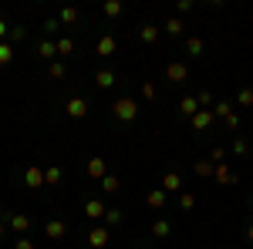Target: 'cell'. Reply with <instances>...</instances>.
Here are the masks:
<instances>
[{"instance_id":"6da1fadb","label":"cell","mask_w":253,"mask_h":249,"mask_svg":"<svg viewBox=\"0 0 253 249\" xmlns=\"http://www.w3.org/2000/svg\"><path fill=\"white\" fill-rule=\"evenodd\" d=\"M112 115H115L118 121H135V115H138V105L132 101V98H118L115 105H112Z\"/></svg>"},{"instance_id":"7a4b0ae2","label":"cell","mask_w":253,"mask_h":249,"mask_svg":"<svg viewBox=\"0 0 253 249\" xmlns=\"http://www.w3.org/2000/svg\"><path fill=\"white\" fill-rule=\"evenodd\" d=\"M64 115L68 118H84L88 115V101H84V98H68V101H64Z\"/></svg>"},{"instance_id":"3957f363","label":"cell","mask_w":253,"mask_h":249,"mask_svg":"<svg viewBox=\"0 0 253 249\" xmlns=\"http://www.w3.org/2000/svg\"><path fill=\"white\" fill-rule=\"evenodd\" d=\"M166 77H169L172 84H182V81L189 77V68H186L182 61H169V64H166Z\"/></svg>"},{"instance_id":"277c9868","label":"cell","mask_w":253,"mask_h":249,"mask_svg":"<svg viewBox=\"0 0 253 249\" xmlns=\"http://www.w3.org/2000/svg\"><path fill=\"white\" fill-rule=\"evenodd\" d=\"M213 108H199V111H196L193 118H189V121H193V128L196 132H206V128H210V125H213Z\"/></svg>"},{"instance_id":"5b68a950","label":"cell","mask_w":253,"mask_h":249,"mask_svg":"<svg viewBox=\"0 0 253 249\" xmlns=\"http://www.w3.org/2000/svg\"><path fill=\"white\" fill-rule=\"evenodd\" d=\"M115 51H118V40L112 37V34H105V37L95 44V54H98V58H112Z\"/></svg>"},{"instance_id":"8992f818","label":"cell","mask_w":253,"mask_h":249,"mask_svg":"<svg viewBox=\"0 0 253 249\" xmlns=\"http://www.w3.org/2000/svg\"><path fill=\"white\" fill-rule=\"evenodd\" d=\"M105 202H101V199H88V202H84V215H88V219H91V222H95V219H105Z\"/></svg>"},{"instance_id":"52a82bcc","label":"cell","mask_w":253,"mask_h":249,"mask_svg":"<svg viewBox=\"0 0 253 249\" xmlns=\"http://www.w3.org/2000/svg\"><path fill=\"white\" fill-rule=\"evenodd\" d=\"M88 243L95 249H105L108 246V226H95V229L88 232Z\"/></svg>"},{"instance_id":"ba28073f","label":"cell","mask_w":253,"mask_h":249,"mask_svg":"<svg viewBox=\"0 0 253 249\" xmlns=\"http://www.w3.org/2000/svg\"><path fill=\"white\" fill-rule=\"evenodd\" d=\"M24 182H27V189H41V185H47V182H44V172H41L38 165H31V169L24 172Z\"/></svg>"},{"instance_id":"9c48e42d","label":"cell","mask_w":253,"mask_h":249,"mask_svg":"<svg viewBox=\"0 0 253 249\" xmlns=\"http://www.w3.org/2000/svg\"><path fill=\"white\" fill-rule=\"evenodd\" d=\"M84 172L91 175V178H105V175H108V165H105V158H91V162H88V165H84Z\"/></svg>"},{"instance_id":"30bf717a","label":"cell","mask_w":253,"mask_h":249,"mask_svg":"<svg viewBox=\"0 0 253 249\" xmlns=\"http://www.w3.org/2000/svg\"><path fill=\"white\" fill-rule=\"evenodd\" d=\"M213 178H216V182H223V185H236V175L226 169V162H219V165L213 169Z\"/></svg>"},{"instance_id":"8fae6325","label":"cell","mask_w":253,"mask_h":249,"mask_svg":"<svg viewBox=\"0 0 253 249\" xmlns=\"http://www.w3.org/2000/svg\"><path fill=\"white\" fill-rule=\"evenodd\" d=\"M166 195H169L166 189H152L145 195V206H149V209H162V206H166Z\"/></svg>"},{"instance_id":"7c38bea8","label":"cell","mask_w":253,"mask_h":249,"mask_svg":"<svg viewBox=\"0 0 253 249\" xmlns=\"http://www.w3.org/2000/svg\"><path fill=\"white\" fill-rule=\"evenodd\" d=\"M44 232H47V239H64V232H68V226H64L61 219H51V222L44 226Z\"/></svg>"},{"instance_id":"4fadbf2b","label":"cell","mask_w":253,"mask_h":249,"mask_svg":"<svg viewBox=\"0 0 253 249\" xmlns=\"http://www.w3.org/2000/svg\"><path fill=\"white\" fill-rule=\"evenodd\" d=\"M162 189H166V192H179V189H182L179 172H166V175H162Z\"/></svg>"},{"instance_id":"5bb4252c","label":"cell","mask_w":253,"mask_h":249,"mask_svg":"<svg viewBox=\"0 0 253 249\" xmlns=\"http://www.w3.org/2000/svg\"><path fill=\"white\" fill-rule=\"evenodd\" d=\"M95 84L98 88H112V84H115V71H112V68H101L95 74Z\"/></svg>"},{"instance_id":"9a60e30c","label":"cell","mask_w":253,"mask_h":249,"mask_svg":"<svg viewBox=\"0 0 253 249\" xmlns=\"http://www.w3.org/2000/svg\"><path fill=\"white\" fill-rule=\"evenodd\" d=\"M7 222H10V229H14V232H27V229H31V219H27V215H17V212L7 215Z\"/></svg>"},{"instance_id":"2e32d148","label":"cell","mask_w":253,"mask_h":249,"mask_svg":"<svg viewBox=\"0 0 253 249\" xmlns=\"http://www.w3.org/2000/svg\"><path fill=\"white\" fill-rule=\"evenodd\" d=\"M169 232H172V222H169V219H156V222H152V236H156V239H166Z\"/></svg>"},{"instance_id":"e0dca14e","label":"cell","mask_w":253,"mask_h":249,"mask_svg":"<svg viewBox=\"0 0 253 249\" xmlns=\"http://www.w3.org/2000/svg\"><path fill=\"white\" fill-rule=\"evenodd\" d=\"M179 111H182L186 118H193L196 111H199V101H196L193 95H189V98H182V101H179Z\"/></svg>"},{"instance_id":"ac0fdd59","label":"cell","mask_w":253,"mask_h":249,"mask_svg":"<svg viewBox=\"0 0 253 249\" xmlns=\"http://www.w3.org/2000/svg\"><path fill=\"white\" fill-rule=\"evenodd\" d=\"M162 31H166V34H172V37H179V34L186 31V24H182L179 17H169V20H166V27H162Z\"/></svg>"},{"instance_id":"d6986e66","label":"cell","mask_w":253,"mask_h":249,"mask_svg":"<svg viewBox=\"0 0 253 249\" xmlns=\"http://www.w3.org/2000/svg\"><path fill=\"white\" fill-rule=\"evenodd\" d=\"M138 37L145 40V44H156V40H159V27H156V24H145V27L138 31Z\"/></svg>"},{"instance_id":"ffe728a7","label":"cell","mask_w":253,"mask_h":249,"mask_svg":"<svg viewBox=\"0 0 253 249\" xmlns=\"http://www.w3.org/2000/svg\"><path fill=\"white\" fill-rule=\"evenodd\" d=\"M203 47H206V44H203L199 37H186V54H189V58H199Z\"/></svg>"},{"instance_id":"44dd1931","label":"cell","mask_w":253,"mask_h":249,"mask_svg":"<svg viewBox=\"0 0 253 249\" xmlns=\"http://www.w3.org/2000/svg\"><path fill=\"white\" fill-rule=\"evenodd\" d=\"M213 115L226 121V118L233 115V105H230V101H216V105H213Z\"/></svg>"},{"instance_id":"7402d4cb","label":"cell","mask_w":253,"mask_h":249,"mask_svg":"<svg viewBox=\"0 0 253 249\" xmlns=\"http://www.w3.org/2000/svg\"><path fill=\"white\" fill-rule=\"evenodd\" d=\"M213 169H216L213 162H196V165H193V172L199 175V178H210V175H213Z\"/></svg>"},{"instance_id":"603a6c76","label":"cell","mask_w":253,"mask_h":249,"mask_svg":"<svg viewBox=\"0 0 253 249\" xmlns=\"http://www.w3.org/2000/svg\"><path fill=\"white\" fill-rule=\"evenodd\" d=\"M105 226H108V229L122 226V209H108V212H105Z\"/></svg>"},{"instance_id":"cb8c5ba5","label":"cell","mask_w":253,"mask_h":249,"mask_svg":"<svg viewBox=\"0 0 253 249\" xmlns=\"http://www.w3.org/2000/svg\"><path fill=\"white\" fill-rule=\"evenodd\" d=\"M38 54H41V58H54V54H58V44H54V40H41Z\"/></svg>"},{"instance_id":"d4e9b609","label":"cell","mask_w":253,"mask_h":249,"mask_svg":"<svg viewBox=\"0 0 253 249\" xmlns=\"http://www.w3.org/2000/svg\"><path fill=\"white\" fill-rule=\"evenodd\" d=\"M58 20L61 24H78V10H75V7H64V10L58 14Z\"/></svg>"},{"instance_id":"484cf974","label":"cell","mask_w":253,"mask_h":249,"mask_svg":"<svg viewBox=\"0 0 253 249\" xmlns=\"http://www.w3.org/2000/svg\"><path fill=\"white\" fill-rule=\"evenodd\" d=\"M44 182H47V185H58V182H61V169H58V165H51V169L44 172Z\"/></svg>"},{"instance_id":"4316f807","label":"cell","mask_w":253,"mask_h":249,"mask_svg":"<svg viewBox=\"0 0 253 249\" xmlns=\"http://www.w3.org/2000/svg\"><path fill=\"white\" fill-rule=\"evenodd\" d=\"M101 192H118V175H105L101 178Z\"/></svg>"},{"instance_id":"83f0119b","label":"cell","mask_w":253,"mask_h":249,"mask_svg":"<svg viewBox=\"0 0 253 249\" xmlns=\"http://www.w3.org/2000/svg\"><path fill=\"white\" fill-rule=\"evenodd\" d=\"M10 61H14V47L3 40V44H0V64H10Z\"/></svg>"},{"instance_id":"f1b7e54d","label":"cell","mask_w":253,"mask_h":249,"mask_svg":"<svg viewBox=\"0 0 253 249\" xmlns=\"http://www.w3.org/2000/svg\"><path fill=\"white\" fill-rule=\"evenodd\" d=\"M101 10H105V17H118V14H122V3H118V0H108Z\"/></svg>"},{"instance_id":"f546056e","label":"cell","mask_w":253,"mask_h":249,"mask_svg":"<svg viewBox=\"0 0 253 249\" xmlns=\"http://www.w3.org/2000/svg\"><path fill=\"white\" fill-rule=\"evenodd\" d=\"M54 44H58V54H71V51H75V40L71 37H61V40H54Z\"/></svg>"},{"instance_id":"4dcf8cb0","label":"cell","mask_w":253,"mask_h":249,"mask_svg":"<svg viewBox=\"0 0 253 249\" xmlns=\"http://www.w3.org/2000/svg\"><path fill=\"white\" fill-rule=\"evenodd\" d=\"M179 206H182V209L189 212V209L196 206V195H193V192H182V195H179Z\"/></svg>"},{"instance_id":"1f68e13d","label":"cell","mask_w":253,"mask_h":249,"mask_svg":"<svg viewBox=\"0 0 253 249\" xmlns=\"http://www.w3.org/2000/svg\"><path fill=\"white\" fill-rule=\"evenodd\" d=\"M236 101H240V105H243V108H250V105H253V88H243V91H240V98H236Z\"/></svg>"},{"instance_id":"d6a6232c","label":"cell","mask_w":253,"mask_h":249,"mask_svg":"<svg viewBox=\"0 0 253 249\" xmlns=\"http://www.w3.org/2000/svg\"><path fill=\"white\" fill-rule=\"evenodd\" d=\"M233 152H236V155H247V152H250L247 138H236V142H233Z\"/></svg>"},{"instance_id":"836d02e7","label":"cell","mask_w":253,"mask_h":249,"mask_svg":"<svg viewBox=\"0 0 253 249\" xmlns=\"http://www.w3.org/2000/svg\"><path fill=\"white\" fill-rule=\"evenodd\" d=\"M142 95H145V101H152V98H156V84L145 81V84H142Z\"/></svg>"},{"instance_id":"e575fe53","label":"cell","mask_w":253,"mask_h":249,"mask_svg":"<svg viewBox=\"0 0 253 249\" xmlns=\"http://www.w3.org/2000/svg\"><path fill=\"white\" fill-rule=\"evenodd\" d=\"M196 101H199V108H206V105H213V95H210V91H199Z\"/></svg>"},{"instance_id":"d590c367","label":"cell","mask_w":253,"mask_h":249,"mask_svg":"<svg viewBox=\"0 0 253 249\" xmlns=\"http://www.w3.org/2000/svg\"><path fill=\"white\" fill-rule=\"evenodd\" d=\"M51 77H64V64H61V61L51 64Z\"/></svg>"},{"instance_id":"8d00e7d4","label":"cell","mask_w":253,"mask_h":249,"mask_svg":"<svg viewBox=\"0 0 253 249\" xmlns=\"http://www.w3.org/2000/svg\"><path fill=\"white\" fill-rule=\"evenodd\" d=\"M14 249H34V243H31V239H27V236H20L17 243H14Z\"/></svg>"},{"instance_id":"74e56055","label":"cell","mask_w":253,"mask_h":249,"mask_svg":"<svg viewBox=\"0 0 253 249\" xmlns=\"http://www.w3.org/2000/svg\"><path fill=\"white\" fill-rule=\"evenodd\" d=\"M7 34H10V24L0 17V44H3V37H7Z\"/></svg>"},{"instance_id":"f35d334b","label":"cell","mask_w":253,"mask_h":249,"mask_svg":"<svg viewBox=\"0 0 253 249\" xmlns=\"http://www.w3.org/2000/svg\"><path fill=\"white\" fill-rule=\"evenodd\" d=\"M247 239H250V243H253V222H250V226H247Z\"/></svg>"},{"instance_id":"ab89813d","label":"cell","mask_w":253,"mask_h":249,"mask_svg":"<svg viewBox=\"0 0 253 249\" xmlns=\"http://www.w3.org/2000/svg\"><path fill=\"white\" fill-rule=\"evenodd\" d=\"M0 236H3V226H0Z\"/></svg>"},{"instance_id":"60d3db41","label":"cell","mask_w":253,"mask_h":249,"mask_svg":"<svg viewBox=\"0 0 253 249\" xmlns=\"http://www.w3.org/2000/svg\"><path fill=\"white\" fill-rule=\"evenodd\" d=\"M0 219H3V215H0Z\"/></svg>"}]
</instances>
